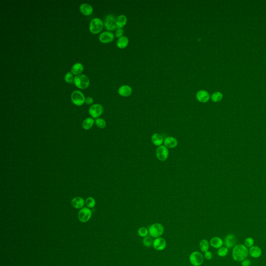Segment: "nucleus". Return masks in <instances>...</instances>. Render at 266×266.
<instances>
[{
  "instance_id": "nucleus-7",
  "label": "nucleus",
  "mask_w": 266,
  "mask_h": 266,
  "mask_svg": "<svg viewBox=\"0 0 266 266\" xmlns=\"http://www.w3.org/2000/svg\"><path fill=\"white\" fill-rule=\"evenodd\" d=\"M104 26L108 30L113 31L117 28V18L113 15H108L105 18Z\"/></svg>"
},
{
  "instance_id": "nucleus-4",
  "label": "nucleus",
  "mask_w": 266,
  "mask_h": 266,
  "mask_svg": "<svg viewBox=\"0 0 266 266\" xmlns=\"http://www.w3.org/2000/svg\"><path fill=\"white\" fill-rule=\"evenodd\" d=\"M104 23L103 21L98 18H95L91 20L90 22V32L94 34H96L101 32L104 28Z\"/></svg>"
},
{
  "instance_id": "nucleus-11",
  "label": "nucleus",
  "mask_w": 266,
  "mask_h": 266,
  "mask_svg": "<svg viewBox=\"0 0 266 266\" xmlns=\"http://www.w3.org/2000/svg\"><path fill=\"white\" fill-rule=\"evenodd\" d=\"M237 242V238L234 234L230 233L226 236L224 241V244L228 249H230L233 248L236 245Z\"/></svg>"
},
{
  "instance_id": "nucleus-5",
  "label": "nucleus",
  "mask_w": 266,
  "mask_h": 266,
  "mask_svg": "<svg viewBox=\"0 0 266 266\" xmlns=\"http://www.w3.org/2000/svg\"><path fill=\"white\" fill-rule=\"evenodd\" d=\"M71 100L73 104L77 106H81L84 104L85 98L83 94L79 91H75L71 95Z\"/></svg>"
},
{
  "instance_id": "nucleus-39",
  "label": "nucleus",
  "mask_w": 266,
  "mask_h": 266,
  "mask_svg": "<svg viewBox=\"0 0 266 266\" xmlns=\"http://www.w3.org/2000/svg\"><path fill=\"white\" fill-rule=\"evenodd\" d=\"M193 266V265H192V266Z\"/></svg>"
},
{
  "instance_id": "nucleus-10",
  "label": "nucleus",
  "mask_w": 266,
  "mask_h": 266,
  "mask_svg": "<svg viewBox=\"0 0 266 266\" xmlns=\"http://www.w3.org/2000/svg\"><path fill=\"white\" fill-rule=\"evenodd\" d=\"M169 153L168 149L165 146H159L156 150V156L161 161H164L168 158Z\"/></svg>"
},
{
  "instance_id": "nucleus-14",
  "label": "nucleus",
  "mask_w": 266,
  "mask_h": 266,
  "mask_svg": "<svg viewBox=\"0 0 266 266\" xmlns=\"http://www.w3.org/2000/svg\"><path fill=\"white\" fill-rule=\"evenodd\" d=\"M196 98L199 102L206 103L208 102L210 99V95L206 91L201 90L197 93Z\"/></svg>"
},
{
  "instance_id": "nucleus-31",
  "label": "nucleus",
  "mask_w": 266,
  "mask_h": 266,
  "mask_svg": "<svg viewBox=\"0 0 266 266\" xmlns=\"http://www.w3.org/2000/svg\"><path fill=\"white\" fill-rule=\"evenodd\" d=\"M85 204L87 207L93 208L96 205V201L95 199L92 197H88L85 201Z\"/></svg>"
},
{
  "instance_id": "nucleus-38",
  "label": "nucleus",
  "mask_w": 266,
  "mask_h": 266,
  "mask_svg": "<svg viewBox=\"0 0 266 266\" xmlns=\"http://www.w3.org/2000/svg\"><path fill=\"white\" fill-rule=\"evenodd\" d=\"M93 102H94V100H93V98H91V97H87L86 98H85V103H86L87 104H92Z\"/></svg>"
},
{
  "instance_id": "nucleus-1",
  "label": "nucleus",
  "mask_w": 266,
  "mask_h": 266,
  "mask_svg": "<svg viewBox=\"0 0 266 266\" xmlns=\"http://www.w3.org/2000/svg\"><path fill=\"white\" fill-rule=\"evenodd\" d=\"M249 255V250L244 244H238L233 248L232 256L234 260L237 262H241L246 259Z\"/></svg>"
},
{
  "instance_id": "nucleus-6",
  "label": "nucleus",
  "mask_w": 266,
  "mask_h": 266,
  "mask_svg": "<svg viewBox=\"0 0 266 266\" xmlns=\"http://www.w3.org/2000/svg\"><path fill=\"white\" fill-rule=\"evenodd\" d=\"M189 261L193 266H200L204 261V256L200 252L195 251L189 256Z\"/></svg>"
},
{
  "instance_id": "nucleus-20",
  "label": "nucleus",
  "mask_w": 266,
  "mask_h": 266,
  "mask_svg": "<svg viewBox=\"0 0 266 266\" xmlns=\"http://www.w3.org/2000/svg\"><path fill=\"white\" fill-rule=\"evenodd\" d=\"M85 203V201L81 197H74L71 201V204L73 207L77 209L83 208Z\"/></svg>"
},
{
  "instance_id": "nucleus-16",
  "label": "nucleus",
  "mask_w": 266,
  "mask_h": 266,
  "mask_svg": "<svg viewBox=\"0 0 266 266\" xmlns=\"http://www.w3.org/2000/svg\"><path fill=\"white\" fill-rule=\"evenodd\" d=\"M249 255L254 258H259L262 255V250L260 247L254 245L250 248Z\"/></svg>"
},
{
  "instance_id": "nucleus-25",
  "label": "nucleus",
  "mask_w": 266,
  "mask_h": 266,
  "mask_svg": "<svg viewBox=\"0 0 266 266\" xmlns=\"http://www.w3.org/2000/svg\"><path fill=\"white\" fill-rule=\"evenodd\" d=\"M94 124V120L91 117H88L82 123V127L85 130H90Z\"/></svg>"
},
{
  "instance_id": "nucleus-27",
  "label": "nucleus",
  "mask_w": 266,
  "mask_h": 266,
  "mask_svg": "<svg viewBox=\"0 0 266 266\" xmlns=\"http://www.w3.org/2000/svg\"><path fill=\"white\" fill-rule=\"evenodd\" d=\"M211 98L214 103H218L223 100V94L220 91H215L211 95Z\"/></svg>"
},
{
  "instance_id": "nucleus-37",
  "label": "nucleus",
  "mask_w": 266,
  "mask_h": 266,
  "mask_svg": "<svg viewBox=\"0 0 266 266\" xmlns=\"http://www.w3.org/2000/svg\"><path fill=\"white\" fill-rule=\"evenodd\" d=\"M242 266H250L251 265V261L250 260L245 259L241 261Z\"/></svg>"
},
{
  "instance_id": "nucleus-19",
  "label": "nucleus",
  "mask_w": 266,
  "mask_h": 266,
  "mask_svg": "<svg viewBox=\"0 0 266 266\" xmlns=\"http://www.w3.org/2000/svg\"><path fill=\"white\" fill-rule=\"evenodd\" d=\"M210 245L214 249H219L224 245V241L220 237H214L211 239Z\"/></svg>"
},
{
  "instance_id": "nucleus-35",
  "label": "nucleus",
  "mask_w": 266,
  "mask_h": 266,
  "mask_svg": "<svg viewBox=\"0 0 266 266\" xmlns=\"http://www.w3.org/2000/svg\"><path fill=\"white\" fill-rule=\"evenodd\" d=\"M124 32V31L123 29H122V28H118L116 31V38H120L121 37H123V35Z\"/></svg>"
},
{
  "instance_id": "nucleus-21",
  "label": "nucleus",
  "mask_w": 266,
  "mask_h": 266,
  "mask_svg": "<svg viewBox=\"0 0 266 266\" xmlns=\"http://www.w3.org/2000/svg\"><path fill=\"white\" fill-rule=\"evenodd\" d=\"M151 140L153 144L157 146H161L163 143L164 140L162 135L158 133H155L152 136Z\"/></svg>"
},
{
  "instance_id": "nucleus-30",
  "label": "nucleus",
  "mask_w": 266,
  "mask_h": 266,
  "mask_svg": "<svg viewBox=\"0 0 266 266\" xmlns=\"http://www.w3.org/2000/svg\"><path fill=\"white\" fill-rule=\"evenodd\" d=\"M138 236H140L141 237H146L148 236V234L149 233V230H148L147 228L144 227H142L139 228L137 231Z\"/></svg>"
},
{
  "instance_id": "nucleus-2",
  "label": "nucleus",
  "mask_w": 266,
  "mask_h": 266,
  "mask_svg": "<svg viewBox=\"0 0 266 266\" xmlns=\"http://www.w3.org/2000/svg\"><path fill=\"white\" fill-rule=\"evenodd\" d=\"M74 84L78 88L84 90L89 86L90 79L84 74L75 75L74 78Z\"/></svg>"
},
{
  "instance_id": "nucleus-22",
  "label": "nucleus",
  "mask_w": 266,
  "mask_h": 266,
  "mask_svg": "<svg viewBox=\"0 0 266 266\" xmlns=\"http://www.w3.org/2000/svg\"><path fill=\"white\" fill-rule=\"evenodd\" d=\"M129 43V40L126 37L123 36L118 39L117 42V47L120 49H124L128 46Z\"/></svg>"
},
{
  "instance_id": "nucleus-32",
  "label": "nucleus",
  "mask_w": 266,
  "mask_h": 266,
  "mask_svg": "<svg viewBox=\"0 0 266 266\" xmlns=\"http://www.w3.org/2000/svg\"><path fill=\"white\" fill-rule=\"evenodd\" d=\"M73 75L71 72H68L64 77V80L67 83L73 84L74 83Z\"/></svg>"
},
{
  "instance_id": "nucleus-28",
  "label": "nucleus",
  "mask_w": 266,
  "mask_h": 266,
  "mask_svg": "<svg viewBox=\"0 0 266 266\" xmlns=\"http://www.w3.org/2000/svg\"><path fill=\"white\" fill-rule=\"evenodd\" d=\"M229 252V249L226 246H222L218 249L217 255L220 257H224L228 255Z\"/></svg>"
},
{
  "instance_id": "nucleus-12",
  "label": "nucleus",
  "mask_w": 266,
  "mask_h": 266,
  "mask_svg": "<svg viewBox=\"0 0 266 266\" xmlns=\"http://www.w3.org/2000/svg\"><path fill=\"white\" fill-rule=\"evenodd\" d=\"M166 241L163 237L156 238L153 242V246L157 250L161 251L164 250L166 247Z\"/></svg>"
},
{
  "instance_id": "nucleus-17",
  "label": "nucleus",
  "mask_w": 266,
  "mask_h": 266,
  "mask_svg": "<svg viewBox=\"0 0 266 266\" xmlns=\"http://www.w3.org/2000/svg\"><path fill=\"white\" fill-rule=\"evenodd\" d=\"M79 9L81 13L85 16H90L92 14L93 12V7L89 4H82L80 5Z\"/></svg>"
},
{
  "instance_id": "nucleus-3",
  "label": "nucleus",
  "mask_w": 266,
  "mask_h": 266,
  "mask_svg": "<svg viewBox=\"0 0 266 266\" xmlns=\"http://www.w3.org/2000/svg\"><path fill=\"white\" fill-rule=\"evenodd\" d=\"M164 231V228L163 226L159 223L153 224L149 228L150 236L155 239L162 236L163 234Z\"/></svg>"
},
{
  "instance_id": "nucleus-15",
  "label": "nucleus",
  "mask_w": 266,
  "mask_h": 266,
  "mask_svg": "<svg viewBox=\"0 0 266 266\" xmlns=\"http://www.w3.org/2000/svg\"><path fill=\"white\" fill-rule=\"evenodd\" d=\"M164 144L166 147L172 149L178 145V141L173 137L169 136L165 138L164 140Z\"/></svg>"
},
{
  "instance_id": "nucleus-26",
  "label": "nucleus",
  "mask_w": 266,
  "mask_h": 266,
  "mask_svg": "<svg viewBox=\"0 0 266 266\" xmlns=\"http://www.w3.org/2000/svg\"><path fill=\"white\" fill-rule=\"evenodd\" d=\"M200 249L201 252L205 253L208 251L210 248V243L206 239H203L201 241L199 244Z\"/></svg>"
},
{
  "instance_id": "nucleus-24",
  "label": "nucleus",
  "mask_w": 266,
  "mask_h": 266,
  "mask_svg": "<svg viewBox=\"0 0 266 266\" xmlns=\"http://www.w3.org/2000/svg\"><path fill=\"white\" fill-rule=\"evenodd\" d=\"M127 22V19L126 16L121 15L117 18V29L123 28L125 27Z\"/></svg>"
},
{
  "instance_id": "nucleus-23",
  "label": "nucleus",
  "mask_w": 266,
  "mask_h": 266,
  "mask_svg": "<svg viewBox=\"0 0 266 266\" xmlns=\"http://www.w3.org/2000/svg\"><path fill=\"white\" fill-rule=\"evenodd\" d=\"M83 70V65L81 63H76L72 66L71 72L74 75H79L80 74Z\"/></svg>"
},
{
  "instance_id": "nucleus-9",
  "label": "nucleus",
  "mask_w": 266,
  "mask_h": 266,
  "mask_svg": "<svg viewBox=\"0 0 266 266\" xmlns=\"http://www.w3.org/2000/svg\"><path fill=\"white\" fill-rule=\"evenodd\" d=\"M91 211L87 207L81 208L78 213V218L82 223H86L91 219Z\"/></svg>"
},
{
  "instance_id": "nucleus-18",
  "label": "nucleus",
  "mask_w": 266,
  "mask_h": 266,
  "mask_svg": "<svg viewBox=\"0 0 266 266\" xmlns=\"http://www.w3.org/2000/svg\"><path fill=\"white\" fill-rule=\"evenodd\" d=\"M118 93L119 95L123 97H128L132 93V89L128 85H122L119 88Z\"/></svg>"
},
{
  "instance_id": "nucleus-34",
  "label": "nucleus",
  "mask_w": 266,
  "mask_h": 266,
  "mask_svg": "<svg viewBox=\"0 0 266 266\" xmlns=\"http://www.w3.org/2000/svg\"><path fill=\"white\" fill-rule=\"evenodd\" d=\"M97 126L100 128H104L106 126V122L104 119L101 118L97 119L96 120Z\"/></svg>"
},
{
  "instance_id": "nucleus-29",
  "label": "nucleus",
  "mask_w": 266,
  "mask_h": 266,
  "mask_svg": "<svg viewBox=\"0 0 266 266\" xmlns=\"http://www.w3.org/2000/svg\"><path fill=\"white\" fill-rule=\"evenodd\" d=\"M153 240L150 236H147L144 238L143 240V244L144 246L147 247H149L153 245Z\"/></svg>"
},
{
  "instance_id": "nucleus-13",
  "label": "nucleus",
  "mask_w": 266,
  "mask_h": 266,
  "mask_svg": "<svg viewBox=\"0 0 266 266\" xmlns=\"http://www.w3.org/2000/svg\"><path fill=\"white\" fill-rule=\"evenodd\" d=\"M114 39L113 33L110 31L104 32L100 34L99 37V40L103 43L107 44L112 42Z\"/></svg>"
},
{
  "instance_id": "nucleus-8",
  "label": "nucleus",
  "mask_w": 266,
  "mask_h": 266,
  "mask_svg": "<svg viewBox=\"0 0 266 266\" xmlns=\"http://www.w3.org/2000/svg\"><path fill=\"white\" fill-rule=\"evenodd\" d=\"M103 111L104 108L103 106L98 104H93L91 106L88 110L90 116L94 118H97L100 117L103 114Z\"/></svg>"
},
{
  "instance_id": "nucleus-33",
  "label": "nucleus",
  "mask_w": 266,
  "mask_h": 266,
  "mask_svg": "<svg viewBox=\"0 0 266 266\" xmlns=\"http://www.w3.org/2000/svg\"><path fill=\"white\" fill-rule=\"evenodd\" d=\"M244 245L247 248H250L254 245V240L252 237H247L244 241Z\"/></svg>"
},
{
  "instance_id": "nucleus-36",
  "label": "nucleus",
  "mask_w": 266,
  "mask_h": 266,
  "mask_svg": "<svg viewBox=\"0 0 266 266\" xmlns=\"http://www.w3.org/2000/svg\"><path fill=\"white\" fill-rule=\"evenodd\" d=\"M204 257L207 260L212 259V258H213V254H212V252H211V251L208 250V251H207V252L204 253Z\"/></svg>"
}]
</instances>
